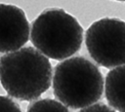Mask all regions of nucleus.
<instances>
[{
    "label": "nucleus",
    "instance_id": "nucleus-1",
    "mask_svg": "<svg viewBox=\"0 0 125 112\" xmlns=\"http://www.w3.org/2000/svg\"><path fill=\"white\" fill-rule=\"evenodd\" d=\"M0 83L12 97L34 100L51 87L52 65L31 46L5 53L0 57Z\"/></svg>",
    "mask_w": 125,
    "mask_h": 112
},
{
    "label": "nucleus",
    "instance_id": "nucleus-2",
    "mask_svg": "<svg viewBox=\"0 0 125 112\" xmlns=\"http://www.w3.org/2000/svg\"><path fill=\"white\" fill-rule=\"evenodd\" d=\"M104 92L99 67L83 56L59 62L53 76V93L64 106L79 109L97 102Z\"/></svg>",
    "mask_w": 125,
    "mask_h": 112
},
{
    "label": "nucleus",
    "instance_id": "nucleus-3",
    "mask_svg": "<svg viewBox=\"0 0 125 112\" xmlns=\"http://www.w3.org/2000/svg\"><path fill=\"white\" fill-rule=\"evenodd\" d=\"M30 39L45 56L62 60L77 53L83 41V28L63 9L44 10L32 22Z\"/></svg>",
    "mask_w": 125,
    "mask_h": 112
},
{
    "label": "nucleus",
    "instance_id": "nucleus-4",
    "mask_svg": "<svg viewBox=\"0 0 125 112\" xmlns=\"http://www.w3.org/2000/svg\"><path fill=\"white\" fill-rule=\"evenodd\" d=\"M125 22L115 18H104L86 30L85 44L91 57L105 68L124 64Z\"/></svg>",
    "mask_w": 125,
    "mask_h": 112
},
{
    "label": "nucleus",
    "instance_id": "nucleus-5",
    "mask_svg": "<svg viewBox=\"0 0 125 112\" xmlns=\"http://www.w3.org/2000/svg\"><path fill=\"white\" fill-rule=\"evenodd\" d=\"M29 22L22 9L0 4V53L21 48L29 39Z\"/></svg>",
    "mask_w": 125,
    "mask_h": 112
},
{
    "label": "nucleus",
    "instance_id": "nucleus-6",
    "mask_svg": "<svg viewBox=\"0 0 125 112\" xmlns=\"http://www.w3.org/2000/svg\"><path fill=\"white\" fill-rule=\"evenodd\" d=\"M124 65L113 67L105 77V98L109 105L118 112H125L124 108Z\"/></svg>",
    "mask_w": 125,
    "mask_h": 112
},
{
    "label": "nucleus",
    "instance_id": "nucleus-7",
    "mask_svg": "<svg viewBox=\"0 0 125 112\" xmlns=\"http://www.w3.org/2000/svg\"><path fill=\"white\" fill-rule=\"evenodd\" d=\"M26 112H69L66 106L62 102L52 99V98H43L31 102Z\"/></svg>",
    "mask_w": 125,
    "mask_h": 112
},
{
    "label": "nucleus",
    "instance_id": "nucleus-8",
    "mask_svg": "<svg viewBox=\"0 0 125 112\" xmlns=\"http://www.w3.org/2000/svg\"><path fill=\"white\" fill-rule=\"evenodd\" d=\"M0 112H21V110L12 98L0 95Z\"/></svg>",
    "mask_w": 125,
    "mask_h": 112
},
{
    "label": "nucleus",
    "instance_id": "nucleus-9",
    "mask_svg": "<svg viewBox=\"0 0 125 112\" xmlns=\"http://www.w3.org/2000/svg\"><path fill=\"white\" fill-rule=\"evenodd\" d=\"M78 112H115V111L104 103H96L95 102L86 107H83Z\"/></svg>",
    "mask_w": 125,
    "mask_h": 112
},
{
    "label": "nucleus",
    "instance_id": "nucleus-10",
    "mask_svg": "<svg viewBox=\"0 0 125 112\" xmlns=\"http://www.w3.org/2000/svg\"><path fill=\"white\" fill-rule=\"evenodd\" d=\"M114 1H119V2H123L124 0H114Z\"/></svg>",
    "mask_w": 125,
    "mask_h": 112
}]
</instances>
